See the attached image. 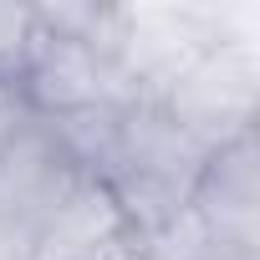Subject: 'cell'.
I'll use <instances>...</instances> for the list:
<instances>
[{
    "mask_svg": "<svg viewBox=\"0 0 260 260\" xmlns=\"http://www.w3.org/2000/svg\"><path fill=\"white\" fill-rule=\"evenodd\" d=\"M164 112H174L189 133L204 143H230L235 133L255 127V102H260V56L250 36H230L209 46L194 67H184L164 92H153Z\"/></svg>",
    "mask_w": 260,
    "mask_h": 260,
    "instance_id": "1",
    "label": "cell"
},
{
    "mask_svg": "<svg viewBox=\"0 0 260 260\" xmlns=\"http://www.w3.org/2000/svg\"><path fill=\"white\" fill-rule=\"evenodd\" d=\"M16 87L36 117H67V112H87V107H127L143 97L107 51H97L92 41L46 31L41 21H36V41H31V56H26Z\"/></svg>",
    "mask_w": 260,
    "mask_h": 260,
    "instance_id": "2",
    "label": "cell"
},
{
    "mask_svg": "<svg viewBox=\"0 0 260 260\" xmlns=\"http://www.w3.org/2000/svg\"><path fill=\"white\" fill-rule=\"evenodd\" d=\"M189 209L230 255H260V133L245 127L219 143L189 194Z\"/></svg>",
    "mask_w": 260,
    "mask_h": 260,
    "instance_id": "3",
    "label": "cell"
},
{
    "mask_svg": "<svg viewBox=\"0 0 260 260\" xmlns=\"http://www.w3.org/2000/svg\"><path fill=\"white\" fill-rule=\"evenodd\" d=\"M36 260H138V235L102 179H77L41 219Z\"/></svg>",
    "mask_w": 260,
    "mask_h": 260,
    "instance_id": "4",
    "label": "cell"
},
{
    "mask_svg": "<svg viewBox=\"0 0 260 260\" xmlns=\"http://www.w3.org/2000/svg\"><path fill=\"white\" fill-rule=\"evenodd\" d=\"M77 179L82 174L61 158L56 138L46 133V122L31 117L21 133L0 148V214L41 230V219L72 194Z\"/></svg>",
    "mask_w": 260,
    "mask_h": 260,
    "instance_id": "5",
    "label": "cell"
},
{
    "mask_svg": "<svg viewBox=\"0 0 260 260\" xmlns=\"http://www.w3.org/2000/svg\"><path fill=\"white\" fill-rule=\"evenodd\" d=\"M138 260H240V255H230L194 209H179L158 230L138 235Z\"/></svg>",
    "mask_w": 260,
    "mask_h": 260,
    "instance_id": "6",
    "label": "cell"
},
{
    "mask_svg": "<svg viewBox=\"0 0 260 260\" xmlns=\"http://www.w3.org/2000/svg\"><path fill=\"white\" fill-rule=\"evenodd\" d=\"M36 41V11L31 6H0V82H16Z\"/></svg>",
    "mask_w": 260,
    "mask_h": 260,
    "instance_id": "7",
    "label": "cell"
},
{
    "mask_svg": "<svg viewBox=\"0 0 260 260\" xmlns=\"http://www.w3.org/2000/svg\"><path fill=\"white\" fill-rule=\"evenodd\" d=\"M36 112L26 107V97H21V87L16 82H0V148H6L16 133H21V127L31 122Z\"/></svg>",
    "mask_w": 260,
    "mask_h": 260,
    "instance_id": "8",
    "label": "cell"
},
{
    "mask_svg": "<svg viewBox=\"0 0 260 260\" xmlns=\"http://www.w3.org/2000/svg\"><path fill=\"white\" fill-rule=\"evenodd\" d=\"M0 260H36V230L0 214Z\"/></svg>",
    "mask_w": 260,
    "mask_h": 260,
    "instance_id": "9",
    "label": "cell"
},
{
    "mask_svg": "<svg viewBox=\"0 0 260 260\" xmlns=\"http://www.w3.org/2000/svg\"><path fill=\"white\" fill-rule=\"evenodd\" d=\"M240 260H260V255H240Z\"/></svg>",
    "mask_w": 260,
    "mask_h": 260,
    "instance_id": "10",
    "label": "cell"
}]
</instances>
